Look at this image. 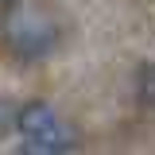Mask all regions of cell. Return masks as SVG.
I'll list each match as a JSON object with an SVG mask.
<instances>
[{
  "instance_id": "3",
  "label": "cell",
  "mask_w": 155,
  "mask_h": 155,
  "mask_svg": "<svg viewBox=\"0 0 155 155\" xmlns=\"http://www.w3.org/2000/svg\"><path fill=\"white\" fill-rule=\"evenodd\" d=\"M140 93H143V101L155 105V62H147V66L140 70Z\"/></svg>"
},
{
  "instance_id": "2",
  "label": "cell",
  "mask_w": 155,
  "mask_h": 155,
  "mask_svg": "<svg viewBox=\"0 0 155 155\" xmlns=\"http://www.w3.org/2000/svg\"><path fill=\"white\" fill-rule=\"evenodd\" d=\"M51 39H54V31L43 27V23H35V19H16V23L8 27V43H12L23 58L43 54V51L51 47Z\"/></svg>"
},
{
  "instance_id": "5",
  "label": "cell",
  "mask_w": 155,
  "mask_h": 155,
  "mask_svg": "<svg viewBox=\"0 0 155 155\" xmlns=\"http://www.w3.org/2000/svg\"><path fill=\"white\" fill-rule=\"evenodd\" d=\"M8 124H16V109H12V105H4V101H0V132H4V128H8Z\"/></svg>"
},
{
  "instance_id": "1",
  "label": "cell",
  "mask_w": 155,
  "mask_h": 155,
  "mask_svg": "<svg viewBox=\"0 0 155 155\" xmlns=\"http://www.w3.org/2000/svg\"><path fill=\"white\" fill-rule=\"evenodd\" d=\"M16 128L23 132L27 143H35V147H51V151H66V143H70V128L58 120V113L51 105H23L16 113Z\"/></svg>"
},
{
  "instance_id": "6",
  "label": "cell",
  "mask_w": 155,
  "mask_h": 155,
  "mask_svg": "<svg viewBox=\"0 0 155 155\" xmlns=\"http://www.w3.org/2000/svg\"><path fill=\"white\" fill-rule=\"evenodd\" d=\"M0 4H19V0H0Z\"/></svg>"
},
{
  "instance_id": "4",
  "label": "cell",
  "mask_w": 155,
  "mask_h": 155,
  "mask_svg": "<svg viewBox=\"0 0 155 155\" xmlns=\"http://www.w3.org/2000/svg\"><path fill=\"white\" fill-rule=\"evenodd\" d=\"M12 155H62V151H51V147H35V143H23V147H16Z\"/></svg>"
}]
</instances>
